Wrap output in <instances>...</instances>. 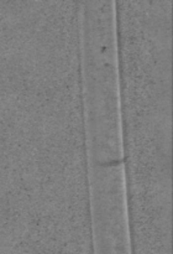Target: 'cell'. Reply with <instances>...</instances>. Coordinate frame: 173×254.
Returning <instances> with one entry per match:
<instances>
[{"instance_id":"6da1fadb","label":"cell","mask_w":173,"mask_h":254,"mask_svg":"<svg viewBox=\"0 0 173 254\" xmlns=\"http://www.w3.org/2000/svg\"><path fill=\"white\" fill-rule=\"evenodd\" d=\"M81 31L88 159L115 160L123 158L115 0H89Z\"/></svg>"}]
</instances>
